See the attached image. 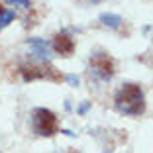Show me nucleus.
Instances as JSON below:
<instances>
[{
  "instance_id": "obj_1",
  "label": "nucleus",
  "mask_w": 153,
  "mask_h": 153,
  "mask_svg": "<svg viewBox=\"0 0 153 153\" xmlns=\"http://www.w3.org/2000/svg\"><path fill=\"white\" fill-rule=\"evenodd\" d=\"M114 106L124 116H141L145 112L143 88L135 82H126L118 88L114 96Z\"/></svg>"
},
{
  "instance_id": "obj_2",
  "label": "nucleus",
  "mask_w": 153,
  "mask_h": 153,
  "mask_svg": "<svg viewBox=\"0 0 153 153\" xmlns=\"http://www.w3.org/2000/svg\"><path fill=\"white\" fill-rule=\"evenodd\" d=\"M32 130L39 137H53L59 131V120L49 108H33Z\"/></svg>"
},
{
  "instance_id": "obj_3",
  "label": "nucleus",
  "mask_w": 153,
  "mask_h": 153,
  "mask_svg": "<svg viewBox=\"0 0 153 153\" xmlns=\"http://www.w3.org/2000/svg\"><path fill=\"white\" fill-rule=\"evenodd\" d=\"M20 75H22L24 81H37V79H49V81H61V76L57 75L53 67H51L47 61H26V63L20 65Z\"/></svg>"
},
{
  "instance_id": "obj_4",
  "label": "nucleus",
  "mask_w": 153,
  "mask_h": 153,
  "mask_svg": "<svg viewBox=\"0 0 153 153\" xmlns=\"http://www.w3.org/2000/svg\"><path fill=\"white\" fill-rule=\"evenodd\" d=\"M88 67H90V73L98 79V81H110L116 73V63H114V59L110 57L108 53H104V51H98V53L90 55L88 59Z\"/></svg>"
},
{
  "instance_id": "obj_5",
  "label": "nucleus",
  "mask_w": 153,
  "mask_h": 153,
  "mask_svg": "<svg viewBox=\"0 0 153 153\" xmlns=\"http://www.w3.org/2000/svg\"><path fill=\"white\" fill-rule=\"evenodd\" d=\"M51 45H53V51H55V53H59L61 57H71V55L75 53V39H73L67 32L55 33Z\"/></svg>"
},
{
  "instance_id": "obj_6",
  "label": "nucleus",
  "mask_w": 153,
  "mask_h": 153,
  "mask_svg": "<svg viewBox=\"0 0 153 153\" xmlns=\"http://www.w3.org/2000/svg\"><path fill=\"white\" fill-rule=\"evenodd\" d=\"M30 47L33 49V53L41 59V61H49V47L45 43V39H39V37H32V39H27Z\"/></svg>"
},
{
  "instance_id": "obj_7",
  "label": "nucleus",
  "mask_w": 153,
  "mask_h": 153,
  "mask_svg": "<svg viewBox=\"0 0 153 153\" xmlns=\"http://www.w3.org/2000/svg\"><path fill=\"white\" fill-rule=\"evenodd\" d=\"M100 22H102L106 27H112V30H120L122 24H124V20H122L118 14L104 12V14H100Z\"/></svg>"
},
{
  "instance_id": "obj_8",
  "label": "nucleus",
  "mask_w": 153,
  "mask_h": 153,
  "mask_svg": "<svg viewBox=\"0 0 153 153\" xmlns=\"http://www.w3.org/2000/svg\"><path fill=\"white\" fill-rule=\"evenodd\" d=\"M14 18H16L14 10H8V8H4V6H0V32H2L8 24H12Z\"/></svg>"
},
{
  "instance_id": "obj_9",
  "label": "nucleus",
  "mask_w": 153,
  "mask_h": 153,
  "mask_svg": "<svg viewBox=\"0 0 153 153\" xmlns=\"http://www.w3.org/2000/svg\"><path fill=\"white\" fill-rule=\"evenodd\" d=\"M10 4H18V6H24V8H30V0H6Z\"/></svg>"
},
{
  "instance_id": "obj_10",
  "label": "nucleus",
  "mask_w": 153,
  "mask_h": 153,
  "mask_svg": "<svg viewBox=\"0 0 153 153\" xmlns=\"http://www.w3.org/2000/svg\"><path fill=\"white\" fill-rule=\"evenodd\" d=\"M67 81L71 82L73 86H76V85H79V76H75V75H69V76H67Z\"/></svg>"
}]
</instances>
